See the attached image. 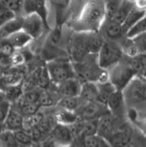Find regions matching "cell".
Here are the masks:
<instances>
[{
	"mask_svg": "<svg viewBox=\"0 0 146 147\" xmlns=\"http://www.w3.org/2000/svg\"><path fill=\"white\" fill-rule=\"evenodd\" d=\"M14 136L19 147H27L33 144V141L31 139L30 133L23 129L14 131Z\"/></svg>",
	"mask_w": 146,
	"mask_h": 147,
	"instance_id": "obj_28",
	"label": "cell"
},
{
	"mask_svg": "<svg viewBox=\"0 0 146 147\" xmlns=\"http://www.w3.org/2000/svg\"><path fill=\"white\" fill-rule=\"evenodd\" d=\"M40 106L39 104H23L20 106V110H17L22 116L29 117L31 115H34L37 112H39Z\"/></svg>",
	"mask_w": 146,
	"mask_h": 147,
	"instance_id": "obj_35",
	"label": "cell"
},
{
	"mask_svg": "<svg viewBox=\"0 0 146 147\" xmlns=\"http://www.w3.org/2000/svg\"><path fill=\"white\" fill-rule=\"evenodd\" d=\"M22 11L25 15H37L40 20H42L44 26L48 28V7L47 2L45 1H23V7Z\"/></svg>",
	"mask_w": 146,
	"mask_h": 147,
	"instance_id": "obj_10",
	"label": "cell"
},
{
	"mask_svg": "<svg viewBox=\"0 0 146 147\" xmlns=\"http://www.w3.org/2000/svg\"><path fill=\"white\" fill-rule=\"evenodd\" d=\"M136 77V74L129 63L120 62L110 69L108 81L118 91H123L129 83Z\"/></svg>",
	"mask_w": 146,
	"mask_h": 147,
	"instance_id": "obj_4",
	"label": "cell"
},
{
	"mask_svg": "<svg viewBox=\"0 0 146 147\" xmlns=\"http://www.w3.org/2000/svg\"><path fill=\"white\" fill-rule=\"evenodd\" d=\"M120 1H108L105 2V21H109L112 20L118 7Z\"/></svg>",
	"mask_w": 146,
	"mask_h": 147,
	"instance_id": "obj_34",
	"label": "cell"
},
{
	"mask_svg": "<svg viewBox=\"0 0 146 147\" xmlns=\"http://www.w3.org/2000/svg\"><path fill=\"white\" fill-rule=\"evenodd\" d=\"M2 8H3V5L1 4V2H0V10H1Z\"/></svg>",
	"mask_w": 146,
	"mask_h": 147,
	"instance_id": "obj_50",
	"label": "cell"
},
{
	"mask_svg": "<svg viewBox=\"0 0 146 147\" xmlns=\"http://www.w3.org/2000/svg\"><path fill=\"white\" fill-rule=\"evenodd\" d=\"M39 96H40V92L38 90L33 88L27 90L19 98L21 100V103L20 104V106L23 104H36V103L38 104Z\"/></svg>",
	"mask_w": 146,
	"mask_h": 147,
	"instance_id": "obj_29",
	"label": "cell"
},
{
	"mask_svg": "<svg viewBox=\"0 0 146 147\" xmlns=\"http://www.w3.org/2000/svg\"><path fill=\"white\" fill-rule=\"evenodd\" d=\"M116 89L114 88V86L109 82L104 83V84H99V85H98V98H97V102L106 106L108 100L109 98V96H110V95ZM106 107H107V106H106Z\"/></svg>",
	"mask_w": 146,
	"mask_h": 147,
	"instance_id": "obj_23",
	"label": "cell"
},
{
	"mask_svg": "<svg viewBox=\"0 0 146 147\" xmlns=\"http://www.w3.org/2000/svg\"><path fill=\"white\" fill-rule=\"evenodd\" d=\"M0 52L7 56H11L15 53V49L6 40H0Z\"/></svg>",
	"mask_w": 146,
	"mask_h": 147,
	"instance_id": "obj_40",
	"label": "cell"
},
{
	"mask_svg": "<svg viewBox=\"0 0 146 147\" xmlns=\"http://www.w3.org/2000/svg\"><path fill=\"white\" fill-rule=\"evenodd\" d=\"M3 131H5V127H4V124L3 123H0V134Z\"/></svg>",
	"mask_w": 146,
	"mask_h": 147,
	"instance_id": "obj_49",
	"label": "cell"
},
{
	"mask_svg": "<svg viewBox=\"0 0 146 147\" xmlns=\"http://www.w3.org/2000/svg\"><path fill=\"white\" fill-rule=\"evenodd\" d=\"M69 147H85L84 144V138L83 137H78L74 139V141L72 142V144H70Z\"/></svg>",
	"mask_w": 146,
	"mask_h": 147,
	"instance_id": "obj_44",
	"label": "cell"
},
{
	"mask_svg": "<svg viewBox=\"0 0 146 147\" xmlns=\"http://www.w3.org/2000/svg\"><path fill=\"white\" fill-rule=\"evenodd\" d=\"M35 80L38 86L42 87V88H46L49 86V83L51 81V79H50L46 67L38 69L35 74Z\"/></svg>",
	"mask_w": 146,
	"mask_h": 147,
	"instance_id": "obj_30",
	"label": "cell"
},
{
	"mask_svg": "<svg viewBox=\"0 0 146 147\" xmlns=\"http://www.w3.org/2000/svg\"><path fill=\"white\" fill-rule=\"evenodd\" d=\"M84 144L85 147H106L108 144L106 140L98 134L85 137Z\"/></svg>",
	"mask_w": 146,
	"mask_h": 147,
	"instance_id": "obj_32",
	"label": "cell"
},
{
	"mask_svg": "<svg viewBox=\"0 0 146 147\" xmlns=\"http://www.w3.org/2000/svg\"><path fill=\"white\" fill-rule=\"evenodd\" d=\"M124 147H141V144L138 140H135L133 139V137H132V139L128 142Z\"/></svg>",
	"mask_w": 146,
	"mask_h": 147,
	"instance_id": "obj_45",
	"label": "cell"
},
{
	"mask_svg": "<svg viewBox=\"0 0 146 147\" xmlns=\"http://www.w3.org/2000/svg\"><path fill=\"white\" fill-rule=\"evenodd\" d=\"M133 137V131L128 124H121L106 140L111 147H124Z\"/></svg>",
	"mask_w": 146,
	"mask_h": 147,
	"instance_id": "obj_8",
	"label": "cell"
},
{
	"mask_svg": "<svg viewBox=\"0 0 146 147\" xmlns=\"http://www.w3.org/2000/svg\"><path fill=\"white\" fill-rule=\"evenodd\" d=\"M20 96H21V88L19 86H14L9 87L6 94V98L9 100L19 99Z\"/></svg>",
	"mask_w": 146,
	"mask_h": 147,
	"instance_id": "obj_38",
	"label": "cell"
},
{
	"mask_svg": "<svg viewBox=\"0 0 146 147\" xmlns=\"http://www.w3.org/2000/svg\"><path fill=\"white\" fill-rule=\"evenodd\" d=\"M3 124L4 127H5V130L13 132L21 130L22 127H23V116L17 110L10 109Z\"/></svg>",
	"mask_w": 146,
	"mask_h": 147,
	"instance_id": "obj_14",
	"label": "cell"
},
{
	"mask_svg": "<svg viewBox=\"0 0 146 147\" xmlns=\"http://www.w3.org/2000/svg\"><path fill=\"white\" fill-rule=\"evenodd\" d=\"M0 147H2V145H1V142H0Z\"/></svg>",
	"mask_w": 146,
	"mask_h": 147,
	"instance_id": "obj_51",
	"label": "cell"
},
{
	"mask_svg": "<svg viewBox=\"0 0 146 147\" xmlns=\"http://www.w3.org/2000/svg\"><path fill=\"white\" fill-rule=\"evenodd\" d=\"M46 69L51 81L58 86L65 80L75 77V70L67 60L56 59L49 62Z\"/></svg>",
	"mask_w": 146,
	"mask_h": 147,
	"instance_id": "obj_5",
	"label": "cell"
},
{
	"mask_svg": "<svg viewBox=\"0 0 146 147\" xmlns=\"http://www.w3.org/2000/svg\"><path fill=\"white\" fill-rule=\"evenodd\" d=\"M43 115L40 112H37L34 115H31L29 117H24L23 118V127L22 129L27 131H29L32 129L39 126V124L42 122L43 119Z\"/></svg>",
	"mask_w": 146,
	"mask_h": 147,
	"instance_id": "obj_27",
	"label": "cell"
},
{
	"mask_svg": "<svg viewBox=\"0 0 146 147\" xmlns=\"http://www.w3.org/2000/svg\"><path fill=\"white\" fill-rule=\"evenodd\" d=\"M11 62L14 65H20L24 62V57L21 53H14L11 55Z\"/></svg>",
	"mask_w": 146,
	"mask_h": 147,
	"instance_id": "obj_43",
	"label": "cell"
},
{
	"mask_svg": "<svg viewBox=\"0 0 146 147\" xmlns=\"http://www.w3.org/2000/svg\"><path fill=\"white\" fill-rule=\"evenodd\" d=\"M15 18V14H13L9 10H7L5 7H3V8L0 10V28L3 25H5L7 22L9 20H13Z\"/></svg>",
	"mask_w": 146,
	"mask_h": 147,
	"instance_id": "obj_39",
	"label": "cell"
},
{
	"mask_svg": "<svg viewBox=\"0 0 146 147\" xmlns=\"http://www.w3.org/2000/svg\"><path fill=\"white\" fill-rule=\"evenodd\" d=\"M85 102L80 98V96H68V98H63L59 105H60L61 109L71 110V111L76 112L82 105Z\"/></svg>",
	"mask_w": 146,
	"mask_h": 147,
	"instance_id": "obj_24",
	"label": "cell"
},
{
	"mask_svg": "<svg viewBox=\"0 0 146 147\" xmlns=\"http://www.w3.org/2000/svg\"><path fill=\"white\" fill-rule=\"evenodd\" d=\"M7 100V98H6V94L4 93L3 91L0 90V104L5 102V101Z\"/></svg>",
	"mask_w": 146,
	"mask_h": 147,
	"instance_id": "obj_47",
	"label": "cell"
},
{
	"mask_svg": "<svg viewBox=\"0 0 146 147\" xmlns=\"http://www.w3.org/2000/svg\"><path fill=\"white\" fill-rule=\"evenodd\" d=\"M98 132V119L91 121H83V130H82V137H87L97 134Z\"/></svg>",
	"mask_w": 146,
	"mask_h": 147,
	"instance_id": "obj_33",
	"label": "cell"
},
{
	"mask_svg": "<svg viewBox=\"0 0 146 147\" xmlns=\"http://www.w3.org/2000/svg\"><path fill=\"white\" fill-rule=\"evenodd\" d=\"M54 118H55L57 124L67 126V127L73 125V124L75 123L79 119L76 112L71 111V110H67V109H59L55 113Z\"/></svg>",
	"mask_w": 146,
	"mask_h": 147,
	"instance_id": "obj_20",
	"label": "cell"
},
{
	"mask_svg": "<svg viewBox=\"0 0 146 147\" xmlns=\"http://www.w3.org/2000/svg\"><path fill=\"white\" fill-rule=\"evenodd\" d=\"M0 142H1L2 147H19L17 145L14 132L5 130L0 134Z\"/></svg>",
	"mask_w": 146,
	"mask_h": 147,
	"instance_id": "obj_31",
	"label": "cell"
},
{
	"mask_svg": "<svg viewBox=\"0 0 146 147\" xmlns=\"http://www.w3.org/2000/svg\"><path fill=\"white\" fill-rule=\"evenodd\" d=\"M102 28H104L105 35L109 39V41L117 40L125 34L122 26L112 21H105L101 29Z\"/></svg>",
	"mask_w": 146,
	"mask_h": 147,
	"instance_id": "obj_17",
	"label": "cell"
},
{
	"mask_svg": "<svg viewBox=\"0 0 146 147\" xmlns=\"http://www.w3.org/2000/svg\"><path fill=\"white\" fill-rule=\"evenodd\" d=\"M21 28H22L21 18H14L13 20L7 22L5 25H3L0 28V40H6L13 33L20 30Z\"/></svg>",
	"mask_w": 146,
	"mask_h": 147,
	"instance_id": "obj_21",
	"label": "cell"
},
{
	"mask_svg": "<svg viewBox=\"0 0 146 147\" xmlns=\"http://www.w3.org/2000/svg\"><path fill=\"white\" fill-rule=\"evenodd\" d=\"M80 98L84 102H91L97 101L98 98V85H96L93 81H86L81 85Z\"/></svg>",
	"mask_w": 146,
	"mask_h": 147,
	"instance_id": "obj_16",
	"label": "cell"
},
{
	"mask_svg": "<svg viewBox=\"0 0 146 147\" xmlns=\"http://www.w3.org/2000/svg\"><path fill=\"white\" fill-rule=\"evenodd\" d=\"M10 109V103L9 101L6 100L5 102L0 104V123H3Z\"/></svg>",
	"mask_w": 146,
	"mask_h": 147,
	"instance_id": "obj_42",
	"label": "cell"
},
{
	"mask_svg": "<svg viewBox=\"0 0 146 147\" xmlns=\"http://www.w3.org/2000/svg\"><path fill=\"white\" fill-rule=\"evenodd\" d=\"M125 103L137 105L145 101V84L141 77H134L122 91Z\"/></svg>",
	"mask_w": 146,
	"mask_h": 147,
	"instance_id": "obj_6",
	"label": "cell"
},
{
	"mask_svg": "<svg viewBox=\"0 0 146 147\" xmlns=\"http://www.w3.org/2000/svg\"><path fill=\"white\" fill-rule=\"evenodd\" d=\"M61 40V30H59V29L54 30L52 34L49 36L48 39V42L50 46H55L58 45L59 42H60Z\"/></svg>",
	"mask_w": 146,
	"mask_h": 147,
	"instance_id": "obj_41",
	"label": "cell"
},
{
	"mask_svg": "<svg viewBox=\"0 0 146 147\" xmlns=\"http://www.w3.org/2000/svg\"><path fill=\"white\" fill-rule=\"evenodd\" d=\"M145 30H146V22H145V18H143L138 22H136L132 27H131L125 33V35L128 40H132L140 35L144 34Z\"/></svg>",
	"mask_w": 146,
	"mask_h": 147,
	"instance_id": "obj_25",
	"label": "cell"
},
{
	"mask_svg": "<svg viewBox=\"0 0 146 147\" xmlns=\"http://www.w3.org/2000/svg\"><path fill=\"white\" fill-rule=\"evenodd\" d=\"M131 67L133 69L135 72L136 76L143 74L144 76L145 73V54L144 53H140L137 56L131 58V61L129 62Z\"/></svg>",
	"mask_w": 146,
	"mask_h": 147,
	"instance_id": "obj_26",
	"label": "cell"
},
{
	"mask_svg": "<svg viewBox=\"0 0 146 147\" xmlns=\"http://www.w3.org/2000/svg\"><path fill=\"white\" fill-rule=\"evenodd\" d=\"M6 40L16 50V49H20L25 47L26 45H28L32 40V39L26 32L20 30L10 35L8 38L6 39Z\"/></svg>",
	"mask_w": 146,
	"mask_h": 147,
	"instance_id": "obj_19",
	"label": "cell"
},
{
	"mask_svg": "<svg viewBox=\"0 0 146 147\" xmlns=\"http://www.w3.org/2000/svg\"><path fill=\"white\" fill-rule=\"evenodd\" d=\"M122 50L118 45L113 41L104 40L98 53V66L107 71L114 67L121 61Z\"/></svg>",
	"mask_w": 146,
	"mask_h": 147,
	"instance_id": "obj_3",
	"label": "cell"
},
{
	"mask_svg": "<svg viewBox=\"0 0 146 147\" xmlns=\"http://www.w3.org/2000/svg\"><path fill=\"white\" fill-rule=\"evenodd\" d=\"M117 118L110 112L103 115L98 119V132L97 134L107 140L108 137L118 127Z\"/></svg>",
	"mask_w": 146,
	"mask_h": 147,
	"instance_id": "obj_12",
	"label": "cell"
},
{
	"mask_svg": "<svg viewBox=\"0 0 146 147\" xmlns=\"http://www.w3.org/2000/svg\"><path fill=\"white\" fill-rule=\"evenodd\" d=\"M27 147H42V144H37V142H33L32 144H30V145L27 146Z\"/></svg>",
	"mask_w": 146,
	"mask_h": 147,
	"instance_id": "obj_48",
	"label": "cell"
},
{
	"mask_svg": "<svg viewBox=\"0 0 146 147\" xmlns=\"http://www.w3.org/2000/svg\"><path fill=\"white\" fill-rule=\"evenodd\" d=\"M82 83L73 77L67 79L62 84L59 85V91H60L63 98H68V96H78L80 93Z\"/></svg>",
	"mask_w": 146,
	"mask_h": 147,
	"instance_id": "obj_13",
	"label": "cell"
},
{
	"mask_svg": "<svg viewBox=\"0 0 146 147\" xmlns=\"http://www.w3.org/2000/svg\"><path fill=\"white\" fill-rule=\"evenodd\" d=\"M54 102V98L53 96L49 93L47 91H42L40 92V96H39V101L38 104L40 106H43V107H51L53 105Z\"/></svg>",
	"mask_w": 146,
	"mask_h": 147,
	"instance_id": "obj_37",
	"label": "cell"
},
{
	"mask_svg": "<svg viewBox=\"0 0 146 147\" xmlns=\"http://www.w3.org/2000/svg\"><path fill=\"white\" fill-rule=\"evenodd\" d=\"M51 140L57 147H69L74 141L72 133L67 126L56 124L50 133Z\"/></svg>",
	"mask_w": 146,
	"mask_h": 147,
	"instance_id": "obj_11",
	"label": "cell"
},
{
	"mask_svg": "<svg viewBox=\"0 0 146 147\" xmlns=\"http://www.w3.org/2000/svg\"><path fill=\"white\" fill-rule=\"evenodd\" d=\"M42 144V147H57L50 139L43 142L42 144Z\"/></svg>",
	"mask_w": 146,
	"mask_h": 147,
	"instance_id": "obj_46",
	"label": "cell"
},
{
	"mask_svg": "<svg viewBox=\"0 0 146 147\" xmlns=\"http://www.w3.org/2000/svg\"><path fill=\"white\" fill-rule=\"evenodd\" d=\"M124 96L122 91L115 90L110 95L107 102V109L112 115H120L123 111V106H124Z\"/></svg>",
	"mask_w": 146,
	"mask_h": 147,
	"instance_id": "obj_15",
	"label": "cell"
},
{
	"mask_svg": "<svg viewBox=\"0 0 146 147\" xmlns=\"http://www.w3.org/2000/svg\"><path fill=\"white\" fill-rule=\"evenodd\" d=\"M105 22V2L89 1L82 7L74 22L77 32H98Z\"/></svg>",
	"mask_w": 146,
	"mask_h": 147,
	"instance_id": "obj_1",
	"label": "cell"
},
{
	"mask_svg": "<svg viewBox=\"0 0 146 147\" xmlns=\"http://www.w3.org/2000/svg\"><path fill=\"white\" fill-rule=\"evenodd\" d=\"M145 18V11H144V9L139 8L135 5V3H134L133 8L131 9V13L129 14V15H128V17L125 20L124 23H123V24L121 25L122 28H123V30H124L125 33L128 31V30H129L131 27H132L136 22H138L139 20H141V18Z\"/></svg>",
	"mask_w": 146,
	"mask_h": 147,
	"instance_id": "obj_22",
	"label": "cell"
},
{
	"mask_svg": "<svg viewBox=\"0 0 146 147\" xmlns=\"http://www.w3.org/2000/svg\"><path fill=\"white\" fill-rule=\"evenodd\" d=\"M3 7L7 10H9L13 14L15 12H19L22 10L23 7V1H16V0H6V1H0Z\"/></svg>",
	"mask_w": 146,
	"mask_h": 147,
	"instance_id": "obj_36",
	"label": "cell"
},
{
	"mask_svg": "<svg viewBox=\"0 0 146 147\" xmlns=\"http://www.w3.org/2000/svg\"><path fill=\"white\" fill-rule=\"evenodd\" d=\"M104 40L98 32H77L73 37L71 55L76 63L83 62L91 54L98 53Z\"/></svg>",
	"mask_w": 146,
	"mask_h": 147,
	"instance_id": "obj_2",
	"label": "cell"
},
{
	"mask_svg": "<svg viewBox=\"0 0 146 147\" xmlns=\"http://www.w3.org/2000/svg\"><path fill=\"white\" fill-rule=\"evenodd\" d=\"M108 112V109L105 105L100 104L97 101H91V102H85L77 109L76 114L79 119L91 121V119H98Z\"/></svg>",
	"mask_w": 146,
	"mask_h": 147,
	"instance_id": "obj_7",
	"label": "cell"
},
{
	"mask_svg": "<svg viewBox=\"0 0 146 147\" xmlns=\"http://www.w3.org/2000/svg\"><path fill=\"white\" fill-rule=\"evenodd\" d=\"M21 30L26 32L31 39H38L42 34L45 26L37 15H27L21 18Z\"/></svg>",
	"mask_w": 146,
	"mask_h": 147,
	"instance_id": "obj_9",
	"label": "cell"
},
{
	"mask_svg": "<svg viewBox=\"0 0 146 147\" xmlns=\"http://www.w3.org/2000/svg\"><path fill=\"white\" fill-rule=\"evenodd\" d=\"M134 7V2L131 1H120L115 15L113 16L112 20L109 21L115 22L117 24L122 25L127 18L128 15L131 13V9Z\"/></svg>",
	"mask_w": 146,
	"mask_h": 147,
	"instance_id": "obj_18",
	"label": "cell"
}]
</instances>
